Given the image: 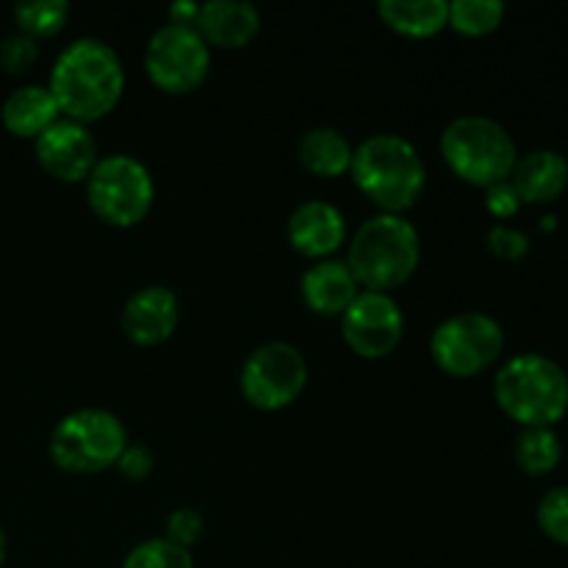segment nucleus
<instances>
[{
  "instance_id": "1",
  "label": "nucleus",
  "mask_w": 568,
  "mask_h": 568,
  "mask_svg": "<svg viewBox=\"0 0 568 568\" xmlns=\"http://www.w3.org/2000/svg\"><path fill=\"white\" fill-rule=\"evenodd\" d=\"M50 94L67 120L89 125L111 114L125 92V67L120 53L98 37L67 44L50 70Z\"/></svg>"
},
{
  "instance_id": "2",
  "label": "nucleus",
  "mask_w": 568,
  "mask_h": 568,
  "mask_svg": "<svg viewBox=\"0 0 568 568\" xmlns=\"http://www.w3.org/2000/svg\"><path fill=\"white\" fill-rule=\"evenodd\" d=\"M353 181L383 214H403L419 203L427 186V166L410 139L375 133L353 153Z\"/></svg>"
},
{
  "instance_id": "3",
  "label": "nucleus",
  "mask_w": 568,
  "mask_h": 568,
  "mask_svg": "<svg viewBox=\"0 0 568 568\" xmlns=\"http://www.w3.org/2000/svg\"><path fill=\"white\" fill-rule=\"evenodd\" d=\"M422 261V239L403 214H375L349 239L347 266L364 292H386L408 283Z\"/></svg>"
},
{
  "instance_id": "4",
  "label": "nucleus",
  "mask_w": 568,
  "mask_h": 568,
  "mask_svg": "<svg viewBox=\"0 0 568 568\" xmlns=\"http://www.w3.org/2000/svg\"><path fill=\"white\" fill-rule=\"evenodd\" d=\"M494 397L521 427H552L568 410V377L547 355L521 353L497 372Z\"/></svg>"
},
{
  "instance_id": "5",
  "label": "nucleus",
  "mask_w": 568,
  "mask_h": 568,
  "mask_svg": "<svg viewBox=\"0 0 568 568\" xmlns=\"http://www.w3.org/2000/svg\"><path fill=\"white\" fill-rule=\"evenodd\" d=\"M442 155L460 181L483 189L508 181L519 161L508 128L483 114L455 116L442 133Z\"/></svg>"
},
{
  "instance_id": "6",
  "label": "nucleus",
  "mask_w": 568,
  "mask_h": 568,
  "mask_svg": "<svg viewBox=\"0 0 568 568\" xmlns=\"http://www.w3.org/2000/svg\"><path fill=\"white\" fill-rule=\"evenodd\" d=\"M125 447V425L105 408L72 410L50 433V458L72 475H98L111 469Z\"/></svg>"
},
{
  "instance_id": "7",
  "label": "nucleus",
  "mask_w": 568,
  "mask_h": 568,
  "mask_svg": "<svg viewBox=\"0 0 568 568\" xmlns=\"http://www.w3.org/2000/svg\"><path fill=\"white\" fill-rule=\"evenodd\" d=\"M87 200L94 214L114 227H133L155 203L153 172L128 153H111L87 178Z\"/></svg>"
},
{
  "instance_id": "8",
  "label": "nucleus",
  "mask_w": 568,
  "mask_h": 568,
  "mask_svg": "<svg viewBox=\"0 0 568 568\" xmlns=\"http://www.w3.org/2000/svg\"><path fill=\"white\" fill-rule=\"evenodd\" d=\"M505 333L494 316L480 311L447 316L430 336V355L453 377H475L499 361Z\"/></svg>"
},
{
  "instance_id": "9",
  "label": "nucleus",
  "mask_w": 568,
  "mask_h": 568,
  "mask_svg": "<svg viewBox=\"0 0 568 568\" xmlns=\"http://www.w3.org/2000/svg\"><path fill=\"white\" fill-rule=\"evenodd\" d=\"M144 70L166 94H189L209 78L211 48L186 22H164L148 39Z\"/></svg>"
},
{
  "instance_id": "10",
  "label": "nucleus",
  "mask_w": 568,
  "mask_h": 568,
  "mask_svg": "<svg viewBox=\"0 0 568 568\" xmlns=\"http://www.w3.org/2000/svg\"><path fill=\"white\" fill-rule=\"evenodd\" d=\"M239 383L253 408H288L308 386V361L294 344L266 342L247 355Z\"/></svg>"
},
{
  "instance_id": "11",
  "label": "nucleus",
  "mask_w": 568,
  "mask_h": 568,
  "mask_svg": "<svg viewBox=\"0 0 568 568\" xmlns=\"http://www.w3.org/2000/svg\"><path fill=\"white\" fill-rule=\"evenodd\" d=\"M342 336L361 358H386L405 336V316L386 292H361L342 314Z\"/></svg>"
},
{
  "instance_id": "12",
  "label": "nucleus",
  "mask_w": 568,
  "mask_h": 568,
  "mask_svg": "<svg viewBox=\"0 0 568 568\" xmlns=\"http://www.w3.org/2000/svg\"><path fill=\"white\" fill-rule=\"evenodd\" d=\"M33 150H37L39 166L50 178L64 183L87 181L89 172L100 161L92 131L83 122L67 120V116L55 120L42 136L33 139Z\"/></svg>"
},
{
  "instance_id": "13",
  "label": "nucleus",
  "mask_w": 568,
  "mask_h": 568,
  "mask_svg": "<svg viewBox=\"0 0 568 568\" xmlns=\"http://www.w3.org/2000/svg\"><path fill=\"white\" fill-rule=\"evenodd\" d=\"M181 320V303L175 292L161 283L144 286L122 308V333L139 347H155L172 338Z\"/></svg>"
},
{
  "instance_id": "14",
  "label": "nucleus",
  "mask_w": 568,
  "mask_h": 568,
  "mask_svg": "<svg viewBox=\"0 0 568 568\" xmlns=\"http://www.w3.org/2000/svg\"><path fill=\"white\" fill-rule=\"evenodd\" d=\"M286 233L300 255L325 261L347 242V220L327 200H305L288 216Z\"/></svg>"
},
{
  "instance_id": "15",
  "label": "nucleus",
  "mask_w": 568,
  "mask_h": 568,
  "mask_svg": "<svg viewBox=\"0 0 568 568\" xmlns=\"http://www.w3.org/2000/svg\"><path fill=\"white\" fill-rule=\"evenodd\" d=\"M194 28L209 48H244L261 31V11L247 0H209L200 6Z\"/></svg>"
},
{
  "instance_id": "16",
  "label": "nucleus",
  "mask_w": 568,
  "mask_h": 568,
  "mask_svg": "<svg viewBox=\"0 0 568 568\" xmlns=\"http://www.w3.org/2000/svg\"><path fill=\"white\" fill-rule=\"evenodd\" d=\"M305 305L320 316H342L355 297L361 294L358 281L347 261L325 258L308 266L300 281Z\"/></svg>"
},
{
  "instance_id": "17",
  "label": "nucleus",
  "mask_w": 568,
  "mask_h": 568,
  "mask_svg": "<svg viewBox=\"0 0 568 568\" xmlns=\"http://www.w3.org/2000/svg\"><path fill=\"white\" fill-rule=\"evenodd\" d=\"M510 183L521 203H552L568 189V161L555 150H536L516 161Z\"/></svg>"
},
{
  "instance_id": "18",
  "label": "nucleus",
  "mask_w": 568,
  "mask_h": 568,
  "mask_svg": "<svg viewBox=\"0 0 568 568\" xmlns=\"http://www.w3.org/2000/svg\"><path fill=\"white\" fill-rule=\"evenodd\" d=\"M0 120H3L6 131L14 133V136L37 139L42 136L55 120H61V111L48 87L26 83V87L14 89V92L3 100Z\"/></svg>"
},
{
  "instance_id": "19",
  "label": "nucleus",
  "mask_w": 568,
  "mask_h": 568,
  "mask_svg": "<svg viewBox=\"0 0 568 568\" xmlns=\"http://www.w3.org/2000/svg\"><path fill=\"white\" fill-rule=\"evenodd\" d=\"M355 148L338 128H308L300 139V164L320 178H338L353 166Z\"/></svg>"
},
{
  "instance_id": "20",
  "label": "nucleus",
  "mask_w": 568,
  "mask_h": 568,
  "mask_svg": "<svg viewBox=\"0 0 568 568\" xmlns=\"http://www.w3.org/2000/svg\"><path fill=\"white\" fill-rule=\"evenodd\" d=\"M383 22L403 37L425 39L449 26L447 0H381Z\"/></svg>"
},
{
  "instance_id": "21",
  "label": "nucleus",
  "mask_w": 568,
  "mask_h": 568,
  "mask_svg": "<svg viewBox=\"0 0 568 568\" xmlns=\"http://www.w3.org/2000/svg\"><path fill=\"white\" fill-rule=\"evenodd\" d=\"M560 438L552 427H525L516 442V464L532 477L549 475L560 464Z\"/></svg>"
},
{
  "instance_id": "22",
  "label": "nucleus",
  "mask_w": 568,
  "mask_h": 568,
  "mask_svg": "<svg viewBox=\"0 0 568 568\" xmlns=\"http://www.w3.org/2000/svg\"><path fill=\"white\" fill-rule=\"evenodd\" d=\"M14 20L20 33L31 39L55 37L70 20V3L67 0H33V3H17Z\"/></svg>"
},
{
  "instance_id": "23",
  "label": "nucleus",
  "mask_w": 568,
  "mask_h": 568,
  "mask_svg": "<svg viewBox=\"0 0 568 568\" xmlns=\"http://www.w3.org/2000/svg\"><path fill=\"white\" fill-rule=\"evenodd\" d=\"M505 17V3L499 0H455L449 3V26L466 37H486L499 28Z\"/></svg>"
},
{
  "instance_id": "24",
  "label": "nucleus",
  "mask_w": 568,
  "mask_h": 568,
  "mask_svg": "<svg viewBox=\"0 0 568 568\" xmlns=\"http://www.w3.org/2000/svg\"><path fill=\"white\" fill-rule=\"evenodd\" d=\"M122 568H194V558L186 547H178L170 538H150L128 552Z\"/></svg>"
},
{
  "instance_id": "25",
  "label": "nucleus",
  "mask_w": 568,
  "mask_h": 568,
  "mask_svg": "<svg viewBox=\"0 0 568 568\" xmlns=\"http://www.w3.org/2000/svg\"><path fill=\"white\" fill-rule=\"evenodd\" d=\"M538 527L555 544L568 547V486H558L544 494L541 505H538Z\"/></svg>"
},
{
  "instance_id": "26",
  "label": "nucleus",
  "mask_w": 568,
  "mask_h": 568,
  "mask_svg": "<svg viewBox=\"0 0 568 568\" xmlns=\"http://www.w3.org/2000/svg\"><path fill=\"white\" fill-rule=\"evenodd\" d=\"M37 59H39L37 39L26 37V33H9V37L0 42V67H3L9 75H20V72L31 70Z\"/></svg>"
},
{
  "instance_id": "27",
  "label": "nucleus",
  "mask_w": 568,
  "mask_h": 568,
  "mask_svg": "<svg viewBox=\"0 0 568 568\" xmlns=\"http://www.w3.org/2000/svg\"><path fill=\"white\" fill-rule=\"evenodd\" d=\"M203 530L205 521L203 516H200V510L194 508H178L166 516V538H170L172 544H178V547L189 549L192 544H197L200 538H203Z\"/></svg>"
},
{
  "instance_id": "28",
  "label": "nucleus",
  "mask_w": 568,
  "mask_h": 568,
  "mask_svg": "<svg viewBox=\"0 0 568 568\" xmlns=\"http://www.w3.org/2000/svg\"><path fill=\"white\" fill-rule=\"evenodd\" d=\"M486 244L488 250L503 261H519L525 258L527 250H530V239L508 225H494L491 231L486 233Z\"/></svg>"
},
{
  "instance_id": "29",
  "label": "nucleus",
  "mask_w": 568,
  "mask_h": 568,
  "mask_svg": "<svg viewBox=\"0 0 568 568\" xmlns=\"http://www.w3.org/2000/svg\"><path fill=\"white\" fill-rule=\"evenodd\" d=\"M153 453H150L144 444H128L125 453L116 460V469H120V475L128 477V480H144V477L153 471Z\"/></svg>"
},
{
  "instance_id": "30",
  "label": "nucleus",
  "mask_w": 568,
  "mask_h": 568,
  "mask_svg": "<svg viewBox=\"0 0 568 568\" xmlns=\"http://www.w3.org/2000/svg\"><path fill=\"white\" fill-rule=\"evenodd\" d=\"M486 192H488L486 205L494 216H503V220H508V216H514L516 211H519L521 197H519V192H516L514 183H510V178L503 183H494V186H488Z\"/></svg>"
},
{
  "instance_id": "31",
  "label": "nucleus",
  "mask_w": 568,
  "mask_h": 568,
  "mask_svg": "<svg viewBox=\"0 0 568 568\" xmlns=\"http://www.w3.org/2000/svg\"><path fill=\"white\" fill-rule=\"evenodd\" d=\"M197 3H175L170 6V22H186V26H194L197 20Z\"/></svg>"
},
{
  "instance_id": "32",
  "label": "nucleus",
  "mask_w": 568,
  "mask_h": 568,
  "mask_svg": "<svg viewBox=\"0 0 568 568\" xmlns=\"http://www.w3.org/2000/svg\"><path fill=\"white\" fill-rule=\"evenodd\" d=\"M6 555H9V541H6V532L3 527H0V566L6 564Z\"/></svg>"
}]
</instances>
